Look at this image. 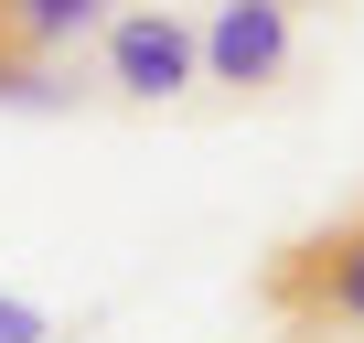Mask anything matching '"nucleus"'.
<instances>
[{"instance_id": "obj_6", "label": "nucleus", "mask_w": 364, "mask_h": 343, "mask_svg": "<svg viewBox=\"0 0 364 343\" xmlns=\"http://www.w3.org/2000/svg\"><path fill=\"white\" fill-rule=\"evenodd\" d=\"M0 343H54V322H43V300H11V290H0Z\"/></svg>"}, {"instance_id": "obj_4", "label": "nucleus", "mask_w": 364, "mask_h": 343, "mask_svg": "<svg viewBox=\"0 0 364 343\" xmlns=\"http://www.w3.org/2000/svg\"><path fill=\"white\" fill-rule=\"evenodd\" d=\"M0 11H11L22 54H54V43H75V33H97V22H107V0H0Z\"/></svg>"}, {"instance_id": "obj_2", "label": "nucleus", "mask_w": 364, "mask_h": 343, "mask_svg": "<svg viewBox=\"0 0 364 343\" xmlns=\"http://www.w3.org/2000/svg\"><path fill=\"white\" fill-rule=\"evenodd\" d=\"M193 65L215 86H279V65H289V0H225L215 33H193Z\"/></svg>"}, {"instance_id": "obj_5", "label": "nucleus", "mask_w": 364, "mask_h": 343, "mask_svg": "<svg viewBox=\"0 0 364 343\" xmlns=\"http://www.w3.org/2000/svg\"><path fill=\"white\" fill-rule=\"evenodd\" d=\"M0 107H33V118H65L75 107V86L43 65V54H0Z\"/></svg>"}, {"instance_id": "obj_7", "label": "nucleus", "mask_w": 364, "mask_h": 343, "mask_svg": "<svg viewBox=\"0 0 364 343\" xmlns=\"http://www.w3.org/2000/svg\"><path fill=\"white\" fill-rule=\"evenodd\" d=\"M0 54H22V33H11V11H0Z\"/></svg>"}, {"instance_id": "obj_3", "label": "nucleus", "mask_w": 364, "mask_h": 343, "mask_svg": "<svg viewBox=\"0 0 364 343\" xmlns=\"http://www.w3.org/2000/svg\"><path fill=\"white\" fill-rule=\"evenodd\" d=\"M204 65H193V33H182L171 11H129L107 22V86L118 97H182Z\"/></svg>"}, {"instance_id": "obj_1", "label": "nucleus", "mask_w": 364, "mask_h": 343, "mask_svg": "<svg viewBox=\"0 0 364 343\" xmlns=\"http://www.w3.org/2000/svg\"><path fill=\"white\" fill-rule=\"evenodd\" d=\"M268 311L279 322H311V332H364V215H343L332 236L289 247L268 268Z\"/></svg>"}]
</instances>
